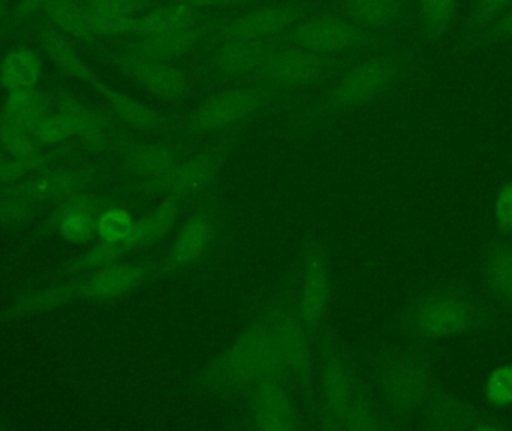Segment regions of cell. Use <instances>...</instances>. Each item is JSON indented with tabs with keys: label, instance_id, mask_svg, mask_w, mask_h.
<instances>
[{
	"label": "cell",
	"instance_id": "cell-1",
	"mask_svg": "<svg viewBox=\"0 0 512 431\" xmlns=\"http://www.w3.org/2000/svg\"><path fill=\"white\" fill-rule=\"evenodd\" d=\"M498 307L484 291L460 277H433L409 292L388 322L396 340L436 346L441 340L489 333Z\"/></svg>",
	"mask_w": 512,
	"mask_h": 431
},
{
	"label": "cell",
	"instance_id": "cell-2",
	"mask_svg": "<svg viewBox=\"0 0 512 431\" xmlns=\"http://www.w3.org/2000/svg\"><path fill=\"white\" fill-rule=\"evenodd\" d=\"M315 346L310 430H396L376 402L366 372L346 343L327 328L319 334Z\"/></svg>",
	"mask_w": 512,
	"mask_h": 431
},
{
	"label": "cell",
	"instance_id": "cell-3",
	"mask_svg": "<svg viewBox=\"0 0 512 431\" xmlns=\"http://www.w3.org/2000/svg\"><path fill=\"white\" fill-rule=\"evenodd\" d=\"M414 51L390 44L342 72L321 95L298 108L288 120V131L304 132L328 120L376 104L396 92L415 71Z\"/></svg>",
	"mask_w": 512,
	"mask_h": 431
},
{
	"label": "cell",
	"instance_id": "cell-4",
	"mask_svg": "<svg viewBox=\"0 0 512 431\" xmlns=\"http://www.w3.org/2000/svg\"><path fill=\"white\" fill-rule=\"evenodd\" d=\"M366 375L394 429L417 426L438 390L435 346L394 339L370 352Z\"/></svg>",
	"mask_w": 512,
	"mask_h": 431
},
{
	"label": "cell",
	"instance_id": "cell-5",
	"mask_svg": "<svg viewBox=\"0 0 512 431\" xmlns=\"http://www.w3.org/2000/svg\"><path fill=\"white\" fill-rule=\"evenodd\" d=\"M279 373H286L279 349L264 319L251 309L227 348L195 373L191 393L198 399L231 405L256 384Z\"/></svg>",
	"mask_w": 512,
	"mask_h": 431
},
{
	"label": "cell",
	"instance_id": "cell-6",
	"mask_svg": "<svg viewBox=\"0 0 512 431\" xmlns=\"http://www.w3.org/2000/svg\"><path fill=\"white\" fill-rule=\"evenodd\" d=\"M239 240V220L221 186L198 201L179 228L167 255L159 259L158 280L215 267Z\"/></svg>",
	"mask_w": 512,
	"mask_h": 431
},
{
	"label": "cell",
	"instance_id": "cell-7",
	"mask_svg": "<svg viewBox=\"0 0 512 431\" xmlns=\"http://www.w3.org/2000/svg\"><path fill=\"white\" fill-rule=\"evenodd\" d=\"M288 101L285 93L264 81L221 87L198 102L188 114L179 117L176 140L188 149H195L243 131L254 117Z\"/></svg>",
	"mask_w": 512,
	"mask_h": 431
},
{
	"label": "cell",
	"instance_id": "cell-8",
	"mask_svg": "<svg viewBox=\"0 0 512 431\" xmlns=\"http://www.w3.org/2000/svg\"><path fill=\"white\" fill-rule=\"evenodd\" d=\"M252 309L264 319L286 373L310 403L316 346L298 309L295 277H283L274 288L256 298Z\"/></svg>",
	"mask_w": 512,
	"mask_h": 431
},
{
	"label": "cell",
	"instance_id": "cell-9",
	"mask_svg": "<svg viewBox=\"0 0 512 431\" xmlns=\"http://www.w3.org/2000/svg\"><path fill=\"white\" fill-rule=\"evenodd\" d=\"M231 405L234 408L231 429L310 430L309 402L286 373L264 379Z\"/></svg>",
	"mask_w": 512,
	"mask_h": 431
},
{
	"label": "cell",
	"instance_id": "cell-10",
	"mask_svg": "<svg viewBox=\"0 0 512 431\" xmlns=\"http://www.w3.org/2000/svg\"><path fill=\"white\" fill-rule=\"evenodd\" d=\"M192 149L167 137H129L117 149L123 191L138 203H158L174 170Z\"/></svg>",
	"mask_w": 512,
	"mask_h": 431
},
{
	"label": "cell",
	"instance_id": "cell-11",
	"mask_svg": "<svg viewBox=\"0 0 512 431\" xmlns=\"http://www.w3.org/2000/svg\"><path fill=\"white\" fill-rule=\"evenodd\" d=\"M294 277L301 318L316 342L330 328L334 282L327 243L315 232H307L301 240Z\"/></svg>",
	"mask_w": 512,
	"mask_h": 431
},
{
	"label": "cell",
	"instance_id": "cell-12",
	"mask_svg": "<svg viewBox=\"0 0 512 431\" xmlns=\"http://www.w3.org/2000/svg\"><path fill=\"white\" fill-rule=\"evenodd\" d=\"M390 39L364 27L346 17L345 14L322 12L307 15L297 26L282 36L283 44L297 45L313 53L327 57H342L367 48L382 47Z\"/></svg>",
	"mask_w": 512,
	"mask_h": 431
},
{
	"label": "cell",
	"instance_id": "cell-13",
	"mask_svg": "<svg viewBox=\"0 0 512 431\" xmlns=\"http://www.w3.org/2000/svg\"><path fill=\"white\" fill-rule=\"evenodd\" d=\"M242 138L243 131L234 132L192 149L174 170L162 198L173 197L197 204L218 189L222 171L242 143Z\"/></svg>",
	"mask_w": 512,
	"mask_h": 431
},
{
	"label": "cell",
	"instance_id": "cell-14",
	"mask_svg": "<svg viewBox=\"0 0 512 431\" xmlns=\"http://www.w3.org/2000/svg\"><path fill=\"white\" fill-rule=\"evenodd\" d=\"M339 69L342 65L336 57L322 56L306 48L277 41L259 81L285 93L291 101L300 93L324 83Z\"/></svg>",
	"mask_w": 512,
	"mask_h": 431
},
{
	"label": "cell",
	"instance_id": "cell-15",
	"mask_svg": "<svg viewBox=\"0 0 512 431\" xmlns=\"http://www.w3.org/2000/svg\"><path fill=\"white\" fill-rule=\"evenodd\" d=\"M310 15V6L301 2L274 3L237 15L222 26L213 27L207 45L224 39L277 41L279 36Z\"/></svg>",
	"mask_w": 512,
	"mask_h": 431
},
{
	"label": "cell",
	"instance_id": "cell-16",
	"mask_svg": "<svg viewBox=\"0 0 512 431\" xmlns=\"http://www.w3.org/2000/svg\"><path fill=\"white\" fill-rule=\"evenodd\" d=\"M105 174L95 165L53 168L38 171L35 176L24 177L20 182L12 183L0 189V194L20 198L26 203H60L65 198L87 191L90 186L104 182Z\"/></svg>",
	"mask_w": 512,
	"mask_h": 431
},
{
	"label": "cell",
	"instance_id": "cell-17",
	"mask_svg": "<svg viewBox=\"0 0 512 431\" xmlns=\"http://www.w3.org/2000/svg\"><path fill=\"white\" fill-rule=\"evenodd\" d=\"M277 41L224 39L209 45L207 71L224 86L259 81Z\"/></svg>",
	"mask_w": 512,
	"mask_h": 431
},
{
	"label": "cell",
	"instance_id": "cell-18",
	"mask_svg": "<svg viewBox=\"0 0 512 431\" xmlns=\"http://www.w3.org/2000/svg\"><path fill=\"white\" fill-rule=\"evenodd\" d=\"M105 57L159 101L177 104L191 95V78L174 63L141 59L123 50L111 51Z\"/></svg>",
	"mask_w": 512,
	"mask_h": 431
},
{
	"label": "cell",
	"instance_id": "cell-19",
	"mask_svg": "<svg viewBox=\"0 0 512 431\" xmlns=\"http://www.w3.org/2000/svg\"><path fill=\"white\" fill-rule=\"evenodd\" d=\"M159 261L107 265L92 271L89 277L77 282L78 298L96 303L123 300L158 280Z\"/></svg>",
	"mask_w": 512,
	"mask_h": 431
},
{
	"label": "cell",
	"instance_id": "cell-20",
	"mask_svg": "<svg viewBox=\"0 0 512 431\" xmlns=\"http://www.w3.org/2000/svg\"><path fill=\"white\" fill-rule=\"evenodd\" d=\"M417 426L441 431H501L504 424L498 418L481 411L468 400L450 391L438 390L424 409Z\"/></svg>",
	"mask_w": 512,
	"mask_h": 431
},
{
	"label": "cell",
	"instance_id": "cell-21",
	"mask_svg": "<svg viewBox=\"0 0 512 431\" xmlns=\"http://www.w3.org/2000/svg\"><path fill=\"white\" fill-rule=\"evenodd\" d=\"M92 86L101 93L102 98L110 105L114 117L126 128L140 132L144 137H167L176 140L179 116L156 110L152 105L119 92L102 81L96 80Z\"/></svg>",
	"mask_w": 512,
	"mask_h": 431
},
{
	"label": "cell",
	"instance_id": "cell-22",
	"mask_svg": "<svg viewBox=\"0 0 512 431\" xmlns=\"http://www.w3.org/2000/svg\"><path fill=\"white\" fill-rule=\"evenodd\" d=\"M480 274L484 294L512 315V238L495 231L484 238Z\"/></svg>",
	"mask_w": 512,
	"mask_h": 431
},
{
	"label": "cell",
	"instance_id": "cell-23",
	"mask_svg": "<svg viewBox=\"0 0 512 431\" xmlns=\"http://www.w3.org/2000/svg\"><path fill=\"white\" fill-rule=\"evenodd\" d=\"M194 206L195 204L173 197L159 200L149 213L135 220L131 235L122 243L126 252L131 255V253L149 249L173 234Z\"/></svg>",
	"mask_w": 512,
	"mask_h": 431
},
{
	"label": "cell",
	"instance_id": "cell-24",
	"mask_svg": "<svg viewBox=\"0 0 512 431\" xmlns=\"http://www.w3.org/2000/svg\"><path fill=\"white\" fill-rule=\"evenodd\" d=\"M209 24L195 27V29L182 30V32L140 35L134 41L129 42L123 51L132 56L141 57V59L174 63L207 42L213 30Z\"/></svg>",
	"mask_w": 512,
	"mask_h": 431
},
{
	"label": "cell",
	"instance_id": "cell-25",
	"mask_svg": "<svg viewBox=\"0 0 512 431\" xmlns=\"http://www.w3.org/2000/svg\"><path fill=\"white\" fill-rule=\"evenodd\" d=\"M343 14L378 35L393 36L412 15V0H340Z\"/></svg>",
	"mask_w": 512,
	"mask_h": 431
},
{
	"label": "cell",
	"instance_id": "cell-26",
	"mask_svg": "<svg viewBox=\"0 0 512 431\" xmlns=\"http://www.w3.org/2000/svg\"><path fill=\"white\" fill-rule=\"evenodd\" d=\"M33 32H35L36 39H38L39 45L47 54L48 59L63 74L90 84L98 80L95 72L78 56L68 36L62 30L57 29L47 18H36Z\"/></svg>",
	"mask_w": 512,
	"mask_h": 431
},
{
	"label": "cell",
	"instance_id": "cell-27",
	"mask_svg": "<svg viewBox=\"0 0 512 431\" xmlns=\"http://www.w3.org/2000/svg\"><path fill=\"white\" fill-rule=\"evenodd\" d=\"M138 20H140V30L137 36L155 35V33L182 32V30L204 26L207 24V14L204 9H198L195 6L171 2L152 9L138 17Z\"/></svg>",
	"mask_w": 512,
	"mask_h": 431
},
{
	"label": "cell",
	"instance_id": "cell-28",
	"mask_svg": "<svg viewBox=\"0 0 512 431\" xmlns=\"http://www.w3.org/2000/svg\"><path fill=\"white\" fill-rule=\"evenodd\" d=\"M41 60L35 51L18 47L9 51L0 66V83L11 92L35 89L41 77Z\"/></svg>",
	"mask_w": 512,
	"mask_h": 431
},
{
	"label": "cell",
	"instance_id": "cell-29",
	"mask_svg": "<svg viewBox=\"0 0 512 431\" xmlns=\"http://www.w3.org/2000/svg\"><path fill=\"white\" fill-rule=\"evenodd\" d=\"M48 114V102L44 95L35 89L18 90L9 93L3 120L32 134Z\"/></svg>",
	"mask_w": 512,
	"mask_h": 431
},
{
	"label": "cell",
	"instance_id": "cell-30",
	"mask_svg": "<svg viewBox=\"0 0 512 431\" xmlns=\"http://www.w3.org/2000/svg\"><path fill=\"white\" fill-rule=\"evenodd\" d=\"M459 0H415L421 35L427 44H438L450 33Z\"/></svg>",
	"mask_w": 512,
	"mask_h": 431
},
{
	"label": "cell",
	"instance_id": "cell-31",
	"mask_svg": "<svg viewBox=\"0 0 512 431\" xmlns=\"http://www.w3.org/2000/svg\"><path fill=\"white\" fill-rule=\"evenodd\" d=\"M42 14L66 36H71L84 44H93L96 41V36L87 23L83 6L77 0H47L42 8Z\"/></svg>",
	"mask_w": 512,
	"mask_h": 431
},
{
	"label": "cell",
	"instance_id": "cell-32",
	"mask_svg": "<svg viewBox=\"0 0 512 431\" xmlns=\"http://www.w3.org/2000/svg\"><path fill=\"white\" fill-rule=\"evenodd\" d=\"M74 300H78L77 283L51 286V288L39 289V291L21 295L6 310V316L21 318V316L36 315V313L48 312V310L56 309V307Z\"/></svg>",
	"mask_w": 512,
	"mask_h": 431
},
{
	"label": "cell",
	"instance_id": "cell-33",
	"mask_svg": "<svg viewBox=\"0 0 512 431\" xmlns=\"http://www.w3.org/2000/svg\"><path fill=\"white\" fill-rule=\"evenodd\" d=\"M511 5L512 0H472L468 18H466L462 36H460V45L465 48H471L472 44L502 14H505Z\"/></svg>",
	"mask_w": 512,
	"mask_h": 431
},
{
	"label": "cell",
	"instance_id": "cell-34",
	"mask_svg": "<svg viewBox=\"0 0 512 431\" xmlns=\"http://www.w3.org/2000/svg\"><path fill=\"white\" fill-rule=\"evenodd\" d=\"M83 9L90 30L96 38L138 35L140 20H138L137 15L111 14V12L96 11V9H90L87 6H83Z\"/></svg>",
	"mask_w": 512,
	"mask_h": 431
},
{
	"label": "cell",
	"instance_id": "cell-35",
	"mask_svg": "<svg viewBox=\"0 0 512 431\" xmlns=\"http://www.w3.org/2000/svg\"><path fill=\"white\" fill-rule=\"evenodd\" d=\"M135 220L134 215L125 207L110 204L98 217L96 237L101 241L123 243L131 235Z\"/></svg>",
	"mask_w": 512,
	"mask_h": 431
},
{
	"label": "cell",
	"instance_id": "cell-36",
	"mask_svg": "<svg viewBox=\"0 0 512 431\" xmlns=\"http://www.w3.org/2000/svg\"><path fill=\"white\" fill-rule=\"evenodd\" d=\"M129 253L126 252L122 243H110V241H101L96 244L92 250L83 258L77 259L69 265V273H92L99 268L107 265L116 264L122 261Z\"/></svg>",
	"mask_w": 512,
	"mask_h": 431
},
{
	"label": "cell",
	"instance_id": "cell-37",
	"mask_svg": "<svg viewBox=\"0 0 512 431\" xmlns=\"http://www.w3.org/2000/svg\"><path fill=\"white\" fill-rule=\"evenodd\" d=\"M98 217L86 215V213H66V215L54 216L59 234L69 243L84 244L92 240L96 235Z\"/></svg>",
	"mask_w": 512,
	"mask_h": 431
},
{
	"label": "cell",
	"instance_id": "cell-38",
	"mask_svg": "<svg viewBox=\"0 0 512 431\" xmlns=\"http://www.w3.org/2000/svg\"><path fill=\"white\" fill-rule=\"evenodd\" d=\"M0 143L8 150L9 155L17 159L32 161L42 156V153H39L38 143L30 132L23 131L5 120L0 122Z\"/></svg>",
	"mask_w": 512,
	"mask_h": 431
},
{
	"label": "cell",
	"instance_id": "cell-39",
	"mask_svg": "<svg viewBox=\"0 0 512 431\" xmlns=\"http://www.w3.org/2000/svg\"><path fill=\"white\" fill-rule=\"evenodd\" d=\"M36 143L44 146H56L65 143L69 138L75 137L74 126L71 120L62 113L48 114L38 128L32 132Z\"/></svg>",
	"mask_w": 512,
	"mask_h": 431
},
{
	"label": "cell",
	"instance_id": "cell-40",
	"mask_svg": "<svg viewBox=\"0 0 512 431\" xmlns=\"http://www.w3.org/2000/svg\"><path fill=\"white\" fill-rule=\"evenodd\" d=\"M48 159L50 156L42 155L41 158L24 161L0 155V185H12L30 174L38 173L48 164Z\"/></svg>",
	"mask_w": 512,
	"mask_h": 431
},
{
	"label": "cell",
	"instance_id": "cell-41",
	"mask_svg": "<svg viewBox=\"0 0 512 431\" xmlns=\"http://www.w3.org/2000/svg\"><path fill=\"white\" fill-rule=\"evenodd\" d=\"M487 399L498 406L512 405V364L499 367L487 379Z\"/></svg>",
	"mask_w": 512,
	"mask_h": 431
},
{
	"label": "cell",
	"instance_id": "cell-42",
	"mask_svg": "<svg viewBox=\"0 0 512 431\" xmlns=\"http://www.w3.org/2000/svg\"><path fill=\"white\" fill-rule=\"evenodd\" d=\"M504 237L512 238V177L505 180L496 195L495 229Z\"/></svg>",
	"mask_w": 512,
	"mask_h": 431
},
{
	"label": "cell",
	"instance_id": "cell-43",
	"mask_svg": "<svg viewBox=\"0 0 512 431\" xmlns=\"http://www.w3.org/2000/svg\"><path fill=\"white\" fill-rule=\"evenodd\" d=\"M510 41H512V5L505 14H502L501 17L472 44L471 48L493 47V45Z\"/></svg>",
	"mask_w": 512,
	"mask_h": 431
},
{
	"label": "cell",
	"instance_id": "cell-44",
	"mask_svg": "<svg viewBox=\"0 0 512 431\" xmlns=\"http://www.w3.org/2000/svg\"><path fill=\"white\" fill-rule=\"evenodd\" d=\"M32 204L11 195L0 194V225H17L32 215Z\"/></svg>",
	"mask_w": 512,
	"mask_h": 431
},
{
	"label": "cell",
	"instance_id": "cell-45",
	"mask_svg": "<svg viewBox=\"0 0 512 431\" xmlns=\"http://www.w3.org/2000/svg\"><path fill=\"white\" fill-rule=\"evenodd\" d=\"M83 6L111 14L137 15L143 11L144 0H77Z\"/></svg>",
	"mask_w": 512,
	"mask_h": 431
},
{
	"label": "cell",
	"instance_id": "cell-46",
	"mask_svg": "<svg viewBox=\"0 0 512 431\" xmlns=\"http://www.w3.org/2000/svg\"><path fill=\"white\" fill-rule=\"evenodd\" d=\"M171 2L186 3L198 9L237 8V6L249 5L254 0H171Z\"/></svg>",
	"mask_w": 512,
	"mask_h": 431
},
{
	"label": "cell",
	"instance_id": "cell-47",
	"mask_svg": "<svg viewBox=\"0 0 512 431\" xmlns=\"http://www.w3.org/2000/svg\"><path fill=\"white\" fill-rule=\"evenodd\" d=\"M11 0H0V32L6 30L8 26L9 15H11Z\"/></svg>",
	"mask_w": 512,
	"mask_h": 431
}]
</instances>
